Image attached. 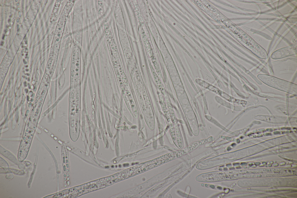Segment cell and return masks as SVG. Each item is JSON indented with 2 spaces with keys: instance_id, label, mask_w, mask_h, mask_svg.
<instances>
[{
  "instance_id": "6da1fadb",
  "label": "cell",
  "mask_w": 297,
  "mask_h": 198,
  "mask_svg": "<svg viewBox=\"0 0 297 198\" xmlns=\"http://www.w3.org/2000/svg\"><path fill=\"white\" fill-rule=\"evenodd\" d=\"M81 58L79 48L74 44L72 53L70 72L72 87L79 85L80 83Z\"/></svg>"
},
{
  "instance_id": "7a4b0ae2",
  "label": "cell",
  "mask_w": 297,
  "mask_h": 198,
  "mask_svg": "<svg viewBox=\"0 0 297 198\" xmlns=\"http://www.w3.org/2000/svg\"><path fill=\"white\" fill-rule=\"evenodd\" d=\"M258 78L264 83L274 87H289L294 84L292 83L268 75L260 74L258 75Z\"/></svg>"
}]
</instances>
